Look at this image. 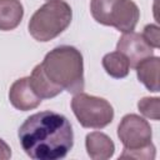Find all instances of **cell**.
Returning <instances> with one entry per match:
<instances>
[{
    "label": "cell",
    "instance_id": "6da1fadb",
    "mask_svg": "<svg viewBox=\"0 0 160 160\" xmlns=\"http://www.w3.org/2000/svg\"><path fill=\"white\" fill-rule=\"evenodd\" d=\"M25 154L34 160H59L74 145L72 126L62 114L45 110L26 118L18 131Z\"/></svg>",
    "mask_w": 160,
    "mask_h": 160
},
{
    "label": "cell",
    "instance_id": "7a4b0ae2",
    "mask_svg": "<svg viewBox=\"0 0 160 160\" xmlns=\"http://www.w3.org/2000/svg\"><path fill=\"white\" fill-rule=\"evenodd\" d=\"M45 76L69 94L84 90V59L80 50L70 45H60L50 50L40 64Z\"/></svg>",
    "mask_w": 160,
    "mask_h": 160
},
{
    "label": "cell",
    "instance_id": "3957f363",
    "mask_svg": "<svg viewBox=\"0 0 160 160\" xmlns=\"http://www.w3.org/2000/svg\"><path fill=\"white\" fill-rule=\"evenodd\" d=\"M72 19V10L64 0H49L30 18V35L40 42H46L64 32Z\"/></svg>",
    "mask_w": 160,
    "mask_h": 160
},
{
    "label": "cell",
    "instance_id": "277c9868",
    "mask_svg": "<svg viewBox=\"0 0 160 160\" xmlns=\"http://www.w3.org/2000/svg\"><path fill=\"white\" fill-rule=\"evenodd\" d=\"M118 138L124 145L120 158L155 159V146L151 142L152 130L148 120L136 114H126L119 122Z\"/></svg>",
    "mask_w": 160,
    "mask_h": 160
},
{
    "label": "cell",
    "instance_id": "5b68a950",
    "mask_svg": "<svg viewBox=\"0 0 160 160\" xmlns=\"http://www.w3.org/2000/svg\"><path fill=\"white\" fill-rule=\"evenodd\" d=\"M71 110L80 125L88 129H102L114 119V109L108 100L82 91L74 94Z\"/></svg>",
    "mask_w": 160,
    "mask_h": 160
},
{
    "label": "cell",
    "instance_id": "8992f818",
    "mask_svg": "<svg viewBox=\"0 0 160 160\" xmlns=\"http://www.w3.org/2000/svg\"><path fill=\"white\" fill-rule=\"evenodd\" d=\"M116 51L121 52L129 61L130 68L135 69L142 60L154 55V49L144 40L141 34L130 31L124 32L116 44Z\"/></svg>",
    "mask_w": 160,
    "mask_h": 160
},
{
    "label": "cell",
    "instance_id": "52a82bcc",
    "mask_svg": "<svg viewBox=\"0 0 160 160\" xmlns=\"http://www.w3.org/2000/svg\"><path fill=\"white\" fill-rule=\"evenodd\" d=\"M140 19V10L132 0H118L111 10L109 26L121 32L134 31Z\"/></svg>",
    "mask_w": 160,
    "mask_h": 160
},
{
    "label": "cell",
    "instance_id": "ba28073f",
    "mask_svg": "<svg viewBox=\"0 0 160 160\" xmlns=\"http://www.w3.org/2000/svg\"><path fill=\"white\" fill-rule=\"evenodd\" d=\"M9 100L10 104L20 111L36 109L41 102V99L34 92L30 85L29 76L18 79L11 84L9 90Z\"/></svg>",
    "mask_w": 160,
    "mask_h": 160
},
{
    "label": "cell",
    "instance_id": "9c48e42d",
    "mask_svg": "<svg viewBox=\"0 0 160 160\" xmlns=\"http://www.w3.org/2000/svg\"><path fill=\"white\" fill-rule=\"evenodd\" d=\"M86 152L92 160H106L112 158L115 152L114 141L104 132L92 131L85 138Z\"/></svg>",
    "mask_w": 160,
    "mask_h": 160
},
{
    "label": "cell",
    "instance_id": "30bf717a",
    "mask_svg": "<svg viewBox=\"0 0 160 160\" xmlns=\"http://www.w3.org/2000/svg\"><path fill=\"white\" fill-rule=\"evenodd\" d=\"M159 69H160V59L159 56H150L142 60L136 68V75L139 81L152 92H158L159 88Z\"/></svg>",
    "mask_w": 160,
    "mask_h": 160
},
{
    "label": "cell",
    "instance_id": "8fae6325",
    "mask_svg": "<svg viewBox=\"0 0 160 160\" xmlns=\"http://www.w3.org/2000/svg\"><path fill=\"white\" fill-rule=\"evenodd\" d=\"M24 16V8L20 0H0V30L10 31L16 29Z\"/></svg>",
    "mask_w": 160,
    "mask_h": 160
},
{
    "label": "cell",
    "instance_id": "7c38bea8",
    "mask_svg": "<svg viewBox=\"0 0 160 160\" xmlns=\"http://www.w3.org/2000/svg\"><path fill=\"white\" fill-rule=\"evenodd\" d=\"M30 79V85L34 90V92L42 100V99H51L58 96L59 94H61L62 89L54 85L44 74L41 65L38 64L34 69L31 75L29 76Z\"/></svg>",
    "mask_w": 160,
    "mask_h": 160
},
{
    "label": "cell",
    "instance_id": "4fadbf2b",
    "mask_svg": "<svg viewBox=\"0 0 160 160\" xmlns=\"http://www.w3.org/2000/svg\"><path fill=\"white\" fill-rule=\"evenodd\" d=\"M101 64L106 74L114 79H122L129 75V71H130L129 61L119 51H112L104 55Z\"/></svg>",
    "mask_w": 160,
    "mask_h": 160
},
{
    "label": "cell",
    "instance_id": "5bb4252c",
    "mask_svg": "<svg viewBox=\"0 0 160 160\" xmlns=\"http://www.w3.org/2000/svg\"><path fill=\"white\" fill-rule=\"evenodd\" d=\"M116 1L118 0H91L90 12L94 20L101 25L109 26V18Z\"/></svg>",
    "mask_w": 160,
    "mask_h": 160
},
{
    "label": "cell",
    "instance_id": "9a60e30c",
    "mask_svg": "<svg viewBox=\"0 0 160 160\" xmlns=\"http://www.w3.org/2000/svg\"><path fill=\"white\" fill-rule=\"evenodd\" d=\"M138 109L145 118L150 120L158 121L160 119V99L158 96H145L140 99L138 102Z\"/></svg>",
    "mask_w": 160,
    "mask_h": 160
},
{
    "label": "cell",
    "instance_id": "2e32d148",
    "mask_svg": "<svg viewBox=\"0 0 160 160\" xmlns=\"http://www.w3.org/2000/svg\"><path fill=\"white\" fill-rule=\"evenodd\" d=\"M141 36L152 49H158L160 46V29L156 24L145 25Z\"/></svg>",
    "mask_w": 160,
    "mask_h": 160
},
{
    "label": "cell",
    "instance_id": "e0dca14e",
    "mask_svg": "<svg viewBox=\"0 0 160 160\" xmlns=\"http://www.w3.org/2000/svg\"><path fill=\"white\" fill-rule=\"evenodd\" d=\"M11 158V149L10 146L0 138V160H8Z\"/></svg>",
    "mask_w": 160,
    "mask_h": 160
},
{
    "label": "cell",
    "instance_id": "ac0fdd59",
    "mask_svg": "<svg viewBox=\"0 0 160 160\" xmlns=\"http://www.w3.org/2000/svg\"><path fill=\"white\" fill-rule=\"evenodd\" d=\"M48 1H49V0H48Z\"/></svg>",
    "mask_w": 160,
    "mask_h": 160
}]
</instances>
